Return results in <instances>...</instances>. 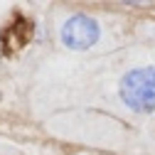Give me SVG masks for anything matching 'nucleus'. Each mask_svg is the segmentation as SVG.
Here are the masks:
<instances>
[{
    "instance_id": "f257e3e1",
    "label": "nucleus",
    "mask_w": 155,
    "mask_h": 155,
    "mask_svg": "<svg viewBox=\"0 0 155 155\" xmlns=\"http://www.w3.org/2000/svg\"><path fill=\"white\" fill-rule=\"evenodd\" d=\"M113 99L123 113L133 118L155 116V59L130 62L116 76Z\"/></svg>"
},
{
    "instance_id": "f03ea898",
    "label": "nucleus",
    "mask_w": 155,
    "mask_h": 155,
    "mask_svg": "<svg viewBox=\"0 0 155 155\" xmlns=\"http://www.w3.org/2000/svg\"><path fill=\"white\" fill-rule=\"evenodd\" d=\"M106 25L99 15L86 10H67L57 15L54 22V40L64 52L71 54H91L106 45Z\"/></svg>"
}]
</instances>
